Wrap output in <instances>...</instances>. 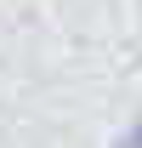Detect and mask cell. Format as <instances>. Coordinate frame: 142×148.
I'll return each mask as SVG.
<instances>
[{
    "label": "cell",
    "instance_id": "cell-1",
    "mask_svg": "<svg viewBox=\"0 0 142 148\" xmlns=\"http://www.w3.org/2000/svg\"><path fill=\"white\" fill-rule=\"evenodd\" d=\"M114 148H142V114H137V120L119 131V143H114Z\"/></svg>",
    "mask_w": 142,
    "mask_h": 148
}]
</instances>
